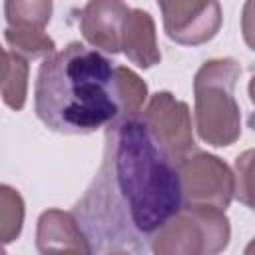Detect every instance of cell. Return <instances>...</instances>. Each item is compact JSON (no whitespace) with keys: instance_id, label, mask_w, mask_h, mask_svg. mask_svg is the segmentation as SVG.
I'll list each match as a JSON object with an SVG mask.
<instances>
[{"instance_id":"10","label":"cell","mask_w":255,"mask_h":255,"mask_svg":"<svg viewBox=\"0 0 255 255\" xmlns=\"http://www.w3.org/2000/svg\"><path fill=\"white\" fill-rule=\"evenodd\" d=\"M122 52L137 68H151L159 64L161 52L157 48L155 22L149 12L141 8H131L124 28Z\"/></svg>"},{"instance_id":"14","label":"cell","mask_w":255,"mask_h":255,"mask_svg":"<svg viewBox=\"0 0 255 255\" xmlns=\"http://www.w3.org/2000/svg\"><path fill=\"white\" fill-rule=\"evenodd\" d=\"M54 10V0H6L4 16L8 26L44 28Z\"/></svg>"},{"instance_id":"11","label":"cell","mask_w":255,"mask_h":255,"mask_svg":"<svg viewBox=\"0 0 255 255\" xmlns=\"http://www.w3.org/2000/svg\"><path fill=\"white\" fill-rule=\"evenodd\" d=\"M4 40L10 52L30 60H44L56 52V42L44 32V28L32 26H8L4 30Z\"/></svg>"},{"instance_id":"16","label":"cell","mask_w":255,"mask_h":255,"mask_svg":"<svg viewBox=\"0 0 255 255\" xmlns=\"http://www.w3.org/2000/svg\"><path fill=\"white\" fill-rule=\"evenodd\" d=\"M233 175H235V197L239 199V203L255 211V147L245 149L235 157Z\"/></svg>"},{"instance_id":"5","label":"cell","mask_w":255,"mask_h":255,"mask_svg":"<svg viewBox=\"0 0 255 255\" xmlns=\"http://www.w3.org/2000/svg\"><path fill=\"white\" fill-rule=\"evenodd\" d=\"M139 118L157 149L175 167L195 151L189 108L171 92H155Z\"/></svg>"},{"instance_id":"6","label":"cell","mask_w":255,"mask_h":255,"mask_svg":"<svg viewBox=\"0 0 255 255\" xmlns=\"http://www.w3.org/2000/svg\"><path fill=\"white\" fill-rule=\"evenodd\" d=\"M181 197L185 205H213L227 209L235 197V175L217 155L195 149L179 165Z\"/></svg>"},{"instance_id":"7","label":"cell","mask_w":255,"mask_h":255,"mask_svg":"<svg viewBox=\"0 0 255 255\" xmlns=\"http://www.w3.org/2000/svg\"><path fill=\"white\" fill-rule=\"evenodd\" d=\"M163 30L181 46H201L213 40L221 28L223 12L219 0H155Z\"/></svg>"},{"instance_id":"17","label":"cell","mask_w":255,"mask_h":255,"mask_svg":"<svg viewBox=\"0 0 255 255\" xmlns=\"http://www.w3.org/2000/svg\"><path fill=\"white\" fill-rule=\"evenodd\" d=\"M241 34L247 44L255 52V0H245L241 12Z\"/></svg>"},{"instance_id":"18","label":"cell","mask_w":255,"mask_h":255,"mask_svg":"<svg viewBox=\"0 0 255 255\" xmlns=\"http://www.w3.org/2000/svg\"><path fill=\"white\" fill-rule=\"evenodd\" d=\"M247 90H249V98H251V102L255 104V76L249 80V88H247Z\"/></svg>"},{"instance_id":"15","label":"cell","mask_w":255,"mask_h":255,"mask_svg":"<svg viewBox=\"0 0 255 255\" xmlns=\"http://www.w3.org/2000/svg\"><path fill=\"white\" fill-rule=\"evenodd\" d=\"M24 223V199L22 195L10 187L0 185V237L2 243H10L18 239Z\"/></svg>"},{"instance_id":"2","label":"cell","mask_w":255,"mask_h":255,"mask_svg":"<svg viewBox=\"0 0 255 255\" xmlns=\"http://www.w3.org/2000/svg\"><path fill=\"white\" fill-rule=\"evenodd\" d=\"M34 110L52 131L94 133L120 118L116 66L80 42L46 56L34 86Z\"/></svg>"},{"instance_id":"8","label":"cell","mask_w":255,"mask_h":255,"mask_svg":"<svg viewBox=\"0 0 255 255\" xmlns=\"http://www.w3.org/2000/svg\"><path fill=\"white\" fill-rule=\"evenodd\" d=\"M131 8L124 0H88L80 14V30L86 42L106 54L122 52L126 20Z\"/></svg>"},{"instance_id":"9","label":"cell","mask_w":255,"mask_h":255,"mask_svg":"<svg viewBox=\"0 0 255 255\" xmlns=\"http://www.w3.org/2000/svg\"><path fill=\"white\" fill-rule=\"evenodd\" d=\"M36 249L40 253H92L74 211L46 209L38 217Z\"/></svg>"},{"instance_id":"3","label":"cell","mask_w":255,"mask_h":255,"mask_svg":"<svg viewBox=\"0 0 255 255\" xmlns=\"http://www.w3.org/2000/svg\"><path fill=\"white\" fill-rule=\"evenodd\" d=\"M239 76L241 66L233 58L207 60L195 72V129L213 147L233 145L241 137V112L235 102Z\"/></svg>"},{"instance_id":"19","label":"cell","mask_w":255,"mask_h":255,"mask_svg":"<svg viewBox=\"0 0 255 255\" xmlns=\"http://www.w3.org/2000/svg\"><path fill=\"white\" fill-rule=\"evenodd\" d=\"M245 253H247V255H253V253H255V239L245 247Z\"/></svg>"},{"instance_id":"13","label":"cell","mask_w":255,"mask_h":255,"mask_svg":"<svg viewBox=\"0 0 255 255\" xmlns=\"http://www.w3.org/2000/svg\"><path fill=\"white\" fill-rule=\"evenodd\" d=\"M116 90L120 100V118H139L147 98L145 82L133 70L116 66Z\"/></svg>"},{"instance_id":"12","label":"cell","mask_w":255,"mask_h":255,"mask_svg":"<svg viewBox=\"0 0 255 255\" xmlns=\"http://www.w3.org/2000/svg\"><path fill=\"white\" fill-rule=\"evenodd\" d=\"M28 72H30L28 60L6 48L4 64H2V100L14 112H20L26 104Z\"/></svg>"},{"instance_id":"4","label":"cell","mask_w":255,"mask_h":255,"mask_svg":"<svg viewBox=\"0 0 255 255\" xmlns=\"http://www.w3.org/2000/svg\"><path fill=\"white\" fill-rule=\"evenodd\" d=\"M231 225L225 209L213 205H181L149 241L155 255H213L227 249Z\"/></svg>"},{"instance_id":"1","label":"cell","mask_w":255,"mask_h":255,"mask_svg":"<svg viewBox=\"0 0 255 255\" xmlns=\"http://www.w3.org/2000/svg\"><path fill=\"white\" fill-rule=\"evenodd\" d=\"M181 205L177 167L141 118L108 124L100 169L72 209L92 253H147L151 235Z\"/></svg>"}]
</instances>
